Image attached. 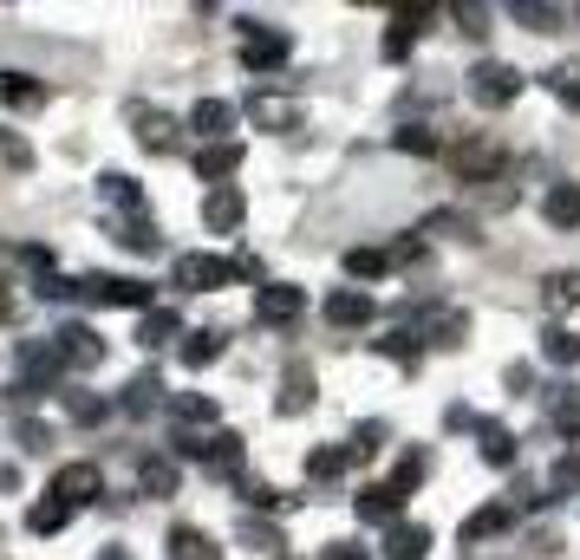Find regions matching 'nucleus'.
I'll return each instance as SVG.
<instances>
[{"instance_id":"nucleus-14","label":"nucleus","mask_w":580,"mask_h":560,"mask_svg":"<svg viewBox=\"0 0 580 560\" xmlns=\"http://www.w3.org/2000/svg\"><path fill=\"white\" fill-rule=\"evenodd\" d=\"M228 125H235V105H222V98H196L190 105V131L203 143H228Z\"/></svg>"},{"instance_id":"nucleus-36","label":"nucleus","mask_w":580,"mask_h":560,"mask_svg":"<svg viewBox=\"0 0 580 560\" xmlns=\"http://www.w3.org/2000/svg\"><path fill=\"white\" fill-rule=\"evenodd\" d=\"M170 411H176V423H190V430H196V423L210 430V423H216V398H203V391H183V398H170Z\"/></svg>"},{"instance_id":"nucleus-19","label":"nucleus","mask_w":580,"mask_h":560,"mask_svg":"<svg viewBox=\"0 0 580 560\" xmlns=\"http://www.w3.org/2000/svg\"><path fill=\"white\" fill-rule=\"evenodd\" d=\"M418 333H425V340H437V346H463V340H470V313H457V306H437V313L418 326Z\"/></svg>"},{"instance_id":"nucleus-50","label":"nucleus","mask_w":580,"mask_h":560,"mask_svg":"<svg viewBox=\"0 0 580 560\" xmlns=\"http://www.w3.org/2000/svg\"><path fill=\"white\" fill-rule=\"evenodd\" d=\"M457 26L483 40V33H490V7H476V0H470V7H457Z\"/></svg>"},{"instance_id":"nucleus-21","label":"nucleus","mask_w":580,"mask_h":560,"mask_svg":"<svg viewBox=\"0 0 580 560\" xmlns=\"http://www.w3.org/2000/svg\"><path fill=\"white\" fill-rule=\"evenodd\" d=\"M425 548H431V528H425V521H398V528L385 535V554L391 560H425Z\"/></svg>"},{"instance_id":"nucleus-47","label":"nucleus","mask_w":580,"mask_h":560,"mask_svg":"<svg viewBox=\"0 0 580 560\" xmlns=\"http://www.w3.org/2000/svg\"><path fill=\"white\" fill-rule=\"evenodd\" d=\"M548 418H555V430H561V437H580V398H574V391H561V398L548 405Z\"/></svg>"},{"instance_id":"nucleus-55","label":"nucleus","mask_w":580,"mask_h":560,"mask_svg":"<svg viewBox=\"0 0 580 560\" xmlns=\"http://www.w3.org/2000/svg\"><path fill=\"white\" fill-rule=\"evenodd\" d=\"M326 560H365V548H353V541H333V548H326Z\"/></svg>"},{"instance_id":"nucleus-3","label":"nucleus","mask_w":580,"mask_h":560,"mask_svg":"<svg viewBox=\"0 0 580 560\" xmlns=\"http://www.w3.org/2000/svg\"><path fill=\"white\" fill-rule=\"evenodd\" d=\"M176 456H190V463H203V470L228 476V470L241 463V437H235V430H210V437L183 430V437H176Z\"/></svg>"},{"instance_id":"nucleus-44","label":"nucleus","mask_w":580,"mask_h":560,"mask_svg":"<svg viewBox=\"0 0 580 560\" xmlns=\"http://www.w3.org/2000/svg\"><path fill=\"white\" fill-rule=\"evenodd\" d=\"M391 143H398L405 157H437V150H443L431 125H405V131H398V138H391Z\"/></svg>"},{"instance_id":"nucleus-32","label":"nucleus","mask_w":580,"mask_h":560,"mask_svg":"<svg viewBox=\"0 0 580 560\" xmlns=\"http://www.w3.org/2000/svg\"><path fill=\"white\" fill-rule=\"evenodd\" d=\"M515 20H522L528 33H555V26H568V7H541V0H515Z\"/></svg>"},{"instance_id":"nucleus-34","label":"nucleus","mask_w":580,"mask_h":560,"mask_svg":"<svg viewBox=\"0 0 580 560\" xmlns=\"http://www.w3.org/2000/svg\"><path fill=\"white\" fill-rule=\"evenodd\" d=\"M118 241H125L131 255H157V248H163V235H157V222H150V215H125Z\"/></svg>"},{"instance_id":"nucleus-49","label":"nucleus","mask_w":580,"mask_h":560,"mask_svg":"<svg viewBox=\"0 0 580 560\" xmlns=\"http://www.w3.org/2000/svg\"><path fill=\"white\" fill-rule=\"evenodd\" d=\"M425 470H431V463H425V456L411 450V456L398 463V476H391V489H398V495H405V489H418V483H425Z\"/></svg>"},{"instance_id":"nucleus-15","label":"nucleus","mask_w":580,"mask_h":560,"mask_svg":"<svg viewBox=\"0 0 580 560\" xmlns=\"http://www.w3.org/2000/svg\"><path fill=\"white\" fill-rule=\"evenodd\" d=\"M326 320H333V326H365V320H372V293H365V287H333V293H326Z\"/></svg>"},{"instance_id":"nucleus-29","label":"nucleus","mask_w":580,"mask_h":560,"mask_svg":"<svg viewBox=\"0 0 580 560\" xmlns=\"http://www.w3.org/2000/svg\"><path fill=\"white\" fill-rule=\"evenodd\" d=\"M98 196H105L111 209H125V215H144V190H138L131 176H118V170H111V176H98Z\"/></svg>"},{"instance_id":"nucleus-54","label":"nucleus","mask_w":580,"mask_h":560,"mask_svg":"<svg viewBox=\"0 0 580 560\" xmlns=\"http://www.w3.org/2000/svg\"><path fill=\"white\" fill-rule=\"evenodd\" d=\"M235 280H261V261H255V255H235Z\"/></svg>"},{"instance_id":"nucleus-7","label":"nucleus","mask_w":580,"mask_h":560,"mask_svg":"<svg viewBox=\"0 0 580 560\" xmlns=\"http://www.w3.org/2000/svg\"><path fill=\"white\" fill-rule=\"evenodd\" d=\"M293 53V40L281 26H248V40H241V66L248 72H281Z\"/></svg>"},{"instance_id":"nucleus-38","label":"nucleus","mask_w":580,"mask_h":560,"mask_svg":"<svg viewBox=\"0 0 580 560\" xmlns=\"http://www.w3.org/2000/svg\"><path fill=\"white\" fill-rule=\"evenodd\" d=\"M235 541H241V548H255V554H275V548H281V528H268V521H255V515H241V528H235Z\"/></svg>"},{"instance_id":"nucleus-25","label":"nucleus","mask_w":580,"mask_h":560,"mask_svg":"<svg viewBox=\"0 0 580 560\" xmlns=\"http://www.w3.org/2000/svg\"><path fill=\"white\" fill-rule=\"evenodd\" d=\"M508 521H515V502H490V508H476L463 521V541H490V535H503Z\"/></svg>"},{"instance_id":"nucleus-6","label":"nucleus","mask_w":580,"mask_h":560,"mask_svg":"<svg viewBox=\"0 0 580 560\" xmlns=\"http://www.w3.org/2000/svg\"><path fill=\"white\" fill-rule=\"evenodd\" d=\"M300 313H307V287H288V280L255 287V320H261V326H288Z\"/></svg>"},{"instance_id":"nucleus-53","label":"nucleus","mask_w":580,"mask_h":560,"mask_svg":"<svg viewBox=\"0 0 580 560\" xmlns=\"http://www.w3.org/2000/svg\"><path fill=\"white\" fill-rule=\"evenodd\" d=\"M241 495H248L255 508H281V502H288V495H281V489H268V483H248Z\"/></svg>"},{"instance_id":"nucleus-45","label":"nucleus","mask_w":580,"mask_h":560,"mask_svg":"<svg viewBox=\"0 0 580 560\" xmlns=\"http://www.w3.org/2000/svg\"><path fill=\"white\" fill-rule=\"evenodd\" d=\"M548 489L555 495H580V450H568V456L548 470Z\"/></svg>"},{"instance_id":"nucleus-35","label":"nucleus","mask_w":580,"mask_h":560,"mask_svg":"<svg viewBox=\"0 0 580 560\" xmlns=\"http://www.w3.org/2000/svg\"><path fill=\"white\" fill-rule=\"evenodd\" d=\"M476 437H483V463H490V470H508V463H515V437H508L503 423H476Z\"/></svg>"},{"instance_id":"nucleus-33","label":"nucleus","mask_w":580,"mask_h":560,"mask_svg":"<svg viewBox=\"0 0 580 560\" xmlns=\"http://www.w3.org/2000/svg\"><path fill=\"white\" fill-rule=\"evenodd\" d=\"M66 521H73V508H66L60 495H46V502H33V508H26V528H33V535H60Z\"/></svg>"},{"instance_id":"nucleus-52","label":"nucleus","mask_w":580,"mask_h":560,"mask_svg":"<svg viewBox=\"0 0 580 560\" xmlns=\"http://www.w3.org/2000/svg\"><path fill=\"white\" fill-rule=\"evenodd\" d=\"M378 437H385V423H359V430H353V450L372 456V450H378Z\"/></svg>"},{"instance_id":"nucleus-20","label":"nucleus","mask_w":580,"mask_h":560,"mask_svg":"<svg viewBox=\"0 0 580 560\" xmlns=\"http://www.w3.org/2000/svg\"><path fill=\"white\" fill-rule=\"evenodd\" d=\"M359 521L398 528V489H391V483H372V489H359Z\"/></svg>"},{"instance_id":"nucleus-12","label":"nucleus","mask_w":580,"mask_h":560,"mask_svg":"<svg viewBox=\"0 0 580 560\" xmlns=\"http://www.w3.org/2000/svg\"><path fill=\"white\" fill-rule=\"evenodd\" d=\"M53 346H60V358H66V365H78V371H92V365L105 358V340H98L92 326H78V320L53 333Z\"/></svg>"},{"instance_id":"nucleus-26","label":"nucleus","mask_w":580,"mask_h":560,"mask_svg":"<svg viewBox=\"0 0 580 560\" xmlns=\"http://www.w3.org/2000/svg\"><path fill=\"white\" fill-rule=\"evenodd\" d=\"M138 489L144 495H176V456H138Z\"/></svg>"},{"instance_id":"nucleus-27","label":"nucleus","mask_w":580,"mask_h":560,"mask_svg":"<svg viewBox=\"0 0 580 560\" xmlns=\"http://www.w3.org/2000/svg\"><path fill=\"white\" fill-rule=\"evenodd\" d=\"M353 463H359V450H353V443H333V450H313V456H307V476H313V483H333V476L353 470Z\"/></svg>"},{"instance_id":"nucleus-31","label":"nucleus","mask_w":580,"mask_h":560,"mask_svg":"<svg viewBox=\"0 0 580 560\" xmlns=\"http://www.w3.org/2000/svg\"><path fill=\"white\" fill-rule=\"evenodd\" d=\"M541 358L548 365H580V333L574 326H548L541 333Z\"/></svg>"},{"instance_id":"nucleus-1","label":"nucleus","mask_w":580,"mask_h":560,"mask_svg":"<svg viewBox=\"0 0 580 560\" xmlns=\"http://www.w3.org/2000/svg\"><path fill=\"white\" fill-rule=\"evenodd\" d=\"M60 371H66V358H60L53 340H46V346H40V340H26V346H20V385H13L7 398H13V405H26V398L53 391V385H60Z\"/></svg>"},{"instance_id":"nucleus-16","label":"nucleus","mask_w":580,"mask_h":560,"mask_svg":"<svg viewBox=\"0 0 580 560\" xmlns=\"http://www.w3.org/2000/svg\"><path fill=\"white\" fill-rule=\"evenodd\" d=\"M131 131H138V143L157 150V157L176 150V118H163V111H144V105H138V111H131Z\"/></svg>"},{"instance_id":"nucleus-48","label":"nucleus","mask_w":580,"mask_h":560,"mask_svg":"<svg viewBox=\"0 0 580 560\" xmlns=\"http://www.w3.org/2000/svg\"><path fill=\"white\" fill-rule=\"evenodd\" d=\"M425 235H463V241H476V222H463V215L437 209L431 222H425Z\"/></svg>"},{"instance_id":"nucleus-37","label":"nucleus","mask_w":580,"mask_h":560,"mask_svg":"<svg viewBox=\"0 0 580 560\" xmlns=\"http://www.w3.org/2000/svg\"><path fill=\"white\" fill-rule=\"evenodd\" d=\"M541 300H548L555 313H568V306L580 313V274H548L541 280Z\"/></svg>"},{"instance_id":"nucleus-30","label":"nucleus","mask_w":580,"mask_h":560,"mask_svg":"<svg viewBox=\"0 0 580 560\" xmlns=\"http://www.w3.org/2000/svg\"><path fill=\"white\" fill-rule=\"evenodd\" d=\"M176 358H183L190 371L216 365V358H222V333H183V346H176Z\"/></svg>"},{"instance_id":"nucleus-23","label":"nucleus","mask_w":580,"mask_h":560,"mask_svg":"<svg viewBox=\"0 0 580 560\" xmlns=\"http://www.w3.org/2000/svg\"><path fill=\"white\" fill-rule=\"evenodd\" d=\"M176 333H183V320H176V313H170V306H150L144 320H138V346H144V352L170 346V340H176Z\"/></svg>"},{"instance_id":"nucleus-8","label":"nucleus","mask_w":580,"mask_h":560,"mask_svg":"<svg viewBox=\"0 0 580 560\" xmlns=\"http://www.w3.org/2000/svg\"><path fill=\"white\" fill-rule=\"evenodd\" d=\"M170 280H176L183 293H210V287H228V280H235V261H216V255H176Z\"/></svg>"},{"instance_id":"nucleus-9","label":"nucleus","mask_w":580,"mask_h":560,"mask_svg":"<svg viewBox=\"0 0 580 560\" xmlns=\"http://www.w3.org/2000/svg\"><path fill=\"white\" fill-rule=\"evenodd\" d=\"M431 26V7H405V13H391V26H385V40H378V53L385 60H405L411 46H418V33Z\"/></svg>"},{"instance_id":"nucleus-5","label":"nucleus","mask_w":580,"mask_h":560,"mask_svg":"<svg viewBox=\"0 0 580 560\" xmlns=\"http://www.w3.org/2000/svg\"><path fill=\"white\" fill-rule=\"evenodd\" d=\"M522 85H528V78H522L515 66H503V60H483V66L470 72V98H476V105H490V111L515 105V98H522Z\"/></svg>"},{"instance_id":"nucleus-46","label":"nucleus","mask_w":580,"mask_h":560,"mask_svg":"<svg viewBox=\"0 0 580 560\" xmlns=\"http://www.w3.org/2000/svg\"><path fill=\"white\" fill-rule=\"evenodd\" d=\"M248 118H255V125H275V131H288V125H293V105H275V98H248Z\"/></svg>"},{"instance_id":"nucleus-28","label":"nucleus","mask_w":580,"mask_h":560,"mask_svg":"<svg viewBox=\"0 0 580 560\" xmlns=\"http://www.w3.org/2000/svg\"><path fill=\"white\" fill-rule=\"evenodd\" d=\"M541 215H548L555 228H580V183H555L548 203H541Z\"/></svg>"},{"instance_id":"nucleus-22","label":"nucleus","mask_w":580,"mask_h":560,"mask_svg":"<svg viewBox=\"0 0 580 560\" xmlns=\"http://www.w3.org/2000/svg\"><path fill=\"white\" fill-rule=\"evenodd\" d=\"M0 98H7L13 111H33V105H46V85H40L33 72H0Z\"/></svg>"},{"instance_id":"nucleus-42","label":"nucleus","mask_w":580,"mask_h":560,"mask_svg":"<svg viewBox=\"0 0 580 560\" xmlns=\"http://www.w3.org/2000/svg\"><path fill=\"white\" fill-rule=\"evenodd\" d=\"M60 405H66V418H73V423H98L105 411H111V405H105V398H92V391H60Z\"/></svg>"},{"instance_id":"nucleus-57","label":"nucleus","mask_w":580,"mask_h":560,"mask_svg":"<svg viewBox=\"0 0 580 560\" xmlns=\"http://www.w3.org/2000/svg\"><path fill=\"white\" fill-rule=\"evenodd\" d=\"M0 268H7V248H0Z\"/></svg>"},{"instance_id":"nucleus-10","label":"nucleus","mask_w":580,"mask_h":560,"mask_svg":"<svg viewBox=\"0 0 580 560\" xmlns=\"http://www.w3.org/2000/svg\"><path fill=\"white\" fill-rule=\"evenodd\" d=\"M53 495H60L66 508H78V502H98V495H105V476H98V463H66V470L53 476Z\"/></svg>"},{"instance_id":"nucleus-39","label":"nucleus","mask_w":580,"mask_h":560,"mask_svg":"<svg viewBox=\"0 0 580 560\" xmlns=\"http://www.w3.org/2000/svg\"><path fill=\"white\" fill-rule=\"evenodd\" d=\"M378 352H385V358H398V365H411V371H418V358H425V333H418V326H411V333H391V340H378Z\"/></svg>"},{"instance_id":"nucleus-4","label":"nucleus","mask_w":580,"mask_h":560,"mask_svg":"<svg viewBox=\"0 0 580 560\" xmlns=\"http://www.w3.org/2000/svg\"><path fill=\"white\" fill-rule=\"evenodd\" d=\"M508 163V150L496 138H470L450 150V170H457V183H496Z\"/></svg>"},{"instance_id":"nucleus-11","label":"nucleus","mask_w":580,"mask_h":560,"mask_svg":"<svg viewBox=\"0 0 580 560\" xmlns=\"http://www.w3.org/2000/svg\"><path fill=\"white\" fill-rule=\"evenodd\" d=\"M241 215H248V203H241V190H235V183H222V190L203 196V228H216V235H235V228H241Z\"/></svg>"},{"instance_id":"nucleus-40","label":"nucleus","mask_w":580,"mask_h":560,"mask_svg":"<svg viewBox=\"0 0 580 560\" xmlns=\"http://www.w3.org/2000/svg\"><path fill=\"white\" fill-rule=\"evenodd\" d=\"M385 268H391V255H385V248H346V274H353V280H378Z\"/></svg>"},{"instance_id":"nucleus-24","label":"nucleus","mask_w":580,"mask_h":560,"mask_svg":"<svg viewBox=\"0 0 580 560\" xmlns=\"http://www.w3.org/2000/svg\"><path fill=\"white\" fill-rule=\"evenodd\" d=\"M163 548H170V560H222V548L203 535V528H170Z\"/></svg>"},{"instance_id":"nucleus-2","label":"nucleus","mask_w":580,"mask_h":560,"mask_svg":"<svg viewBox=\"0 0 580 560\" xmlns=\"http://www.w3.org/2000/svg\"><path fill=\"white\" fill-rule=\"evenodd\" d=\"M78 300H92V306H138V313L157 306L150 280H131V274H85L78 280Z\"/></svg>"},{"instance_id":"nucleus-41","label":"nucleus","mask_w":580,"mask_h":560,"mask_svg":"<svg viewBox=\"0 0 580 560\" xmlns=\"http://www.w3.org/2000/svg\"><path fill=\"white\" fill-rule=\"evenodd\" d=\"M541 85H548L568 111H580V72L574 66H548V72H541Z\"/></svg>"},{"instance_id":"nucleus-56","label":"nucleus","mask_w":580,"mask_h":560,"mask_svg":"<svg viewBox=\"0 0 580 560\" xmlns=\"http://www.w3.org/2000/svg\"><path fill=\"white\" fill-rule=\"evenodd\" d=\"M0 320H13V300H7V293H0Z\"/></svg>"},{"instance_id":"nucleus-18","label":"nucleus","mask_w":580,"mask_h":560,"mask_svg":"<svg viewBox=\"0 0 580 560\" xmlns=\"http://www.w3.org/2000/svg\"><path fill=\"white\" fill-rule=\"evenodd\" d=\"M307 405H313V371H307V365H288V378H281V398H275V411H281V418H300Z\"/></svg>"},{"instance_id":"nucleus-51","label":"nucleus","mask_w":580,"mask_h":560,"mask_svg":"<svg viewBox=\"0 0 580 560\" xmlns=\"http://www.w3.org/2000/svg\"><path fill=\"white\" fill-rule=\"evenodd\" d=\"M20 261H26V268H40V280L53 274V248H40V241H26V248H20Z\"/></svg>"},{"instance_id":"nucleus-13","label":"nucleus","mask_w":580,"mask_h":560,"mask_svg":"<svg viewBox=\"0 0 580 560\" xmlns=\"http://www.w3.org/2000/svg\"><path fill=\"white\" fill-rule=\"evenodd\" d=\"M241 157H248V150H241L235 138H228V143H203V150H196V176H203L210 190H222V183L241 170Z\"/></svg>"},{"instance_id":"nucleus-43","label":"nucleus","mask_w":580,"mask_h":560,"mask_svg":"<svg viewBox=\"0 0 580 560\" xmlns=\"http://www.w3.org/2000/svg\"><path fill=\"white\" fill-rule=\"evenodd\" d=\"M0 163H7V170H33V143L20 138L13 125H0Z\"/></svg>"},{"instance_id":"nucleus-17","label":"nucleus","mask_w":580,"mask_h":560,"mask_svg":"<svg viewBox=\"0 0 580 560\" xmlns=\"http://www.w3.org/2000/svg\"><path fill=\"white\" fill-rule=\"evenodd\" d=\"M157 405H163V378H157V371H138V378L125 385V398H118L125 418H150Z\"/></svg>"}]
</instances>
